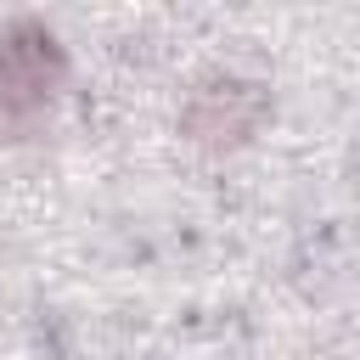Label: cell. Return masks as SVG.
I'll use <instances>...</instances> for the list:
<instances>
[{"label": "cell", "instance_id": "obj_2", "mask_svg": "<svg viewBox=\"0 0 360 360\" xmlns=\"http://www.w3.org/2000/svg\"><path fill=\"white\" fill-rule=\"evenodd\" d=\"M270 112V90L259 79H242V73H214L191 90L186 112H180V129L197 141V146H242Z\"/></svg>", "mask_w": 360, "mask_h": 360}, {"label": "cell", "instance_id": "obj_1", "mask_svg": "<svg viewBox=\"0 0 360 360\" xmlns=\"http://www.w3.org/2000/svg\"><path fill=\"white\" fill-rule=\"evenodd\" d=\"M68 79V51L39 17H11L0 28V124H34Z\"/></svg>", "mask_w": 360, "mask_h": 360}]
</instances>
